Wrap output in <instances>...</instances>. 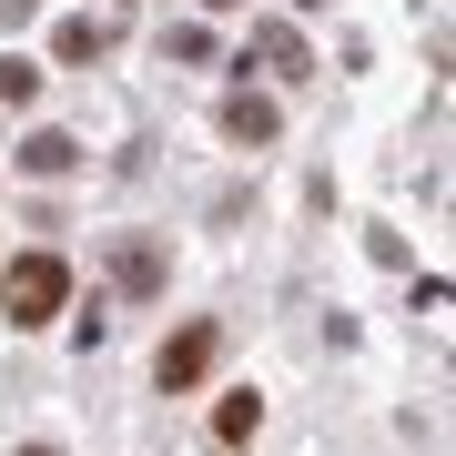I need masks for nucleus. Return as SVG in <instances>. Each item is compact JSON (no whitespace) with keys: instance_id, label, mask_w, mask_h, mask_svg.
I'll return each instance as SVG.
<instances>
[{"instance_id":"1","label":"nucleus","mask_w":456,"mask_h":456,"mask_svg":"<svg viewBox=\"0 0 456 456\" xmlns=\"http://www.w3.org/2000/svg\"><path fill=\"white\" fill-rule=\"evenodd\" d=\"M61 305H71V264H61V254H20L11 274H0V314H11L20 335H31V325H51Z\"/></svg>"},{"instance_id":"2","label":"nucleus","mask_w":456,"mask_h":456,"mask_svg":"<svg viewBox=\"0 0 456 456\" xmlns=\"http://www.w3.org/2000/svg\"><path fill=\"white\" fill-rule=\"evenodd\" d=\"M213 365H224V325H213V314H193V325H173V335H163V355H152V386H163V395H193Z\"/></svg>"},{"instance_id":"3","label":"nucleus","mask_w":456,"mask_h":456,"mask_svg":"<svg viewBox=\"0 0 456 456\" xmlns=\"http://www.w3.org/2000/svg\"><path fill=\"white\" fill-rule=\"evenodd\" d=\"M112 284L122 294H163L173 284V254L152 244V233H122V244H112Z\"/></svg>"},{"instance_id":"4","label":"nucleus","mask_w":456,"mask_h":456,"mask_svg":"<svg viewBox=\"0 0 456 456\" xmlns=\"http://www.w3.org/2000/svg\"><path fill=\"white\" fill-rule=\"evenodd\" d=\"M224 132H233L244 152H264V142H284V112H274L264 92H233V102H224Z\"/></svg>"},{"instance_id":"5","label":"nucleus","mask_w":456,"mask_h":456,"mask_svg":"<svg viewBox=\"0 0 456 456\" xmlns=\"http://www.w3.org/2000/svg\"><path fill=\"white\" fill-rule=\"evenodd\" d=\"M254 436H264V395H224V406H213V446L233 456V446H254Z\"/></svg>"},{"instance_id":"6","label":"nucleus","mask_w":456,"mask_h":456,"mask_svg":"<svg viewBox=\"0 0 456 456\" xmlns=\"http://www.w3.org/2000/svg\"><path fill=\"white\" fill-rule=\"evenodd\" d=\"M71 163H82V142H71V132H31V142H20V173H41V183H61Z\"/></svg>"},{"instance_id":"7","label":"nucleus","mask_w":456,"mask_h":456,"mask_svg":"<svg viewBox=\"0 0 456 456\" xmlns=\"http://www.w3.org/2000/svg\"><path fill=\"white\" fill-rule=\"evenodd\" d=\"M254 61H264V71H305V41H294L284 20H264V31H254V51H244V71H254Z\"/></svg>"},{"instance_id":"8","label":"nucleus","mask_w":456,"mask_h":456,"mask_svg":"<svg viewBox=\"0 0 456 456\" xmlns=\"http://www.w3.org/2000/svg\"><path fill=\"white\" fill-rule=\"evenodd\" d=\"M31 102H41V61L0 51V112H31Z\"/></svg>"},{"instance_id":"9","label":"nucleus","mask_w":456,"mask_h":456,"mask_svg":"<svg viewBox=\"0 0 456 456\" xmlns=\"http://www.w3.org/2000/svg\"><path fill=\"white\" fill-rule=\"evenodd\" d=\"M51 51H61V61H102V51H112V20H61Z\"/></svg>"},{"instance_id":"10","label":"nucleus","mask_w":456,"mask_h":456,"mask_svg":"<svg viewBox=\"0 0 456 456\" xmlns=\"http://www.w3.org/2000/svg\"><path fill=\"white\" fill-rule=\"evenodd\" d=\"M11 456H61V446H51V436H31V446H11Z\"/></svg>"},{"instance_id":"11","label":"nucleus","mask_w":456,"mask_h":456,"mask_svg":"<svg viewBox=\"0 0 456 456\" xmlns=\"http://www.w3.org/2000/svg\"><path fill=\"white\" fill-rule=\"evenodd\" d=\"M203 11H244V0H203Z\"/></svg>"},{"instance_id":"12","label":"nucleus","mask_w":456,"mask_h":456,"mask_svg":"<svg viewBox=\"0 0 456 456\" xmlns=\"http://www.w3.org/2000/svg\"><path fill=\"white\" fill-rule=\"evenodd\" d=\"M294 11H325V0H294Z\"/></svg>"}]
</instances>
